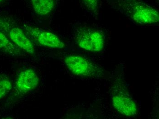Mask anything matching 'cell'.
Instances as JSON below:
<instances>
[{
    "label": "cell",
    "mask_w": 159,
    "mask_h": 119,
    "mask_svg": "<svg viewBox=\"0 0 159 119\" xmlns=\"http://www.w3.org/2000/svg\"><path fill=\"white\" fill-rule=\"evenodd\" d=\"M12 84L6 75L0 74V99L6 96L11 91Z\"/></svg>",
    "instance_id": "cell-10"
},
{
    "label": "cell",
    "mask_w": 159,
    "mask_h": 119,
    "mask_svg": "<svg viewBox=\"0 0 159 119\" xmlns=\"http://www.w3.org/2000/svg\"><path fill=\"white\" fill-rule=\"evenodd\" d=\"M118 79L113 82L111 88V102L118 113L126 117H132L137 114L138 105L135 100L128 92L123 80Z\"/></svg>",
    "instance_id": "cell-4"
},
{
    "label": "cell",
    "mask_w": 159,
    "mask_h": 119,
    "mask_svg": "<svg viewBox=\"0 0 159 119\" xmlns=\"http://www.w3.org/2000/svg\"><path fill=\"white\" fill-rule=\"evenodd\" d=\"M0 52L13 57H21L26 53L11 42L3 33L0 31Z\"/></svg>",
    "instance_id": "cell-8"
},
{
    "label": "cell",
    "mask_w": 159,
    "mask_h": 119,
    "mask_svg": "<svg viewBox=\"0 0 159 119\" xmlns=\"http://www.w3.org/2000/svg\"><path fill=\"white\" fill-rule=\"evenodd\" d=\"M39 82V77L35 71L32 68L27 69L17 75L15 80V89L20 94H26L36 89Z\"/></svg>",
    "instance_id": "cell-7"
},
{
    "label": "cell",
    "mask_w": 159,
    "mask_h": 119,
    "mask_svg": "<svg viewBox=\"0 0 159 119\" xmlns=\"http://www.w3.org/2000/svg\"><path fill=\"white\" fill-rule=\"evenodd\" d=\"M67 69L75 76L83 78L102 79L109 73L87 58L78 54H68L63 57Z\"/></svg>",
    "instance_id": "cell-2"
},
{
    "label": "cell",
    "mask_w": 159,
    "mask_h": 119,
    "mask_svg": "<svg viewBox=\"0 0 159 119\" xmlns=\"http://www.w3.org/2000/svg\"><path fill=\"white\" fill-rule=\"evenodd\" d=\"M74 40L84 51L99 53L103 51L106 44V34L101 29L84 25L75 26Z\"/></svg>",
    "instance_id": "cell-3"
},
{
    "label": "cell",
    "mask_w": 159,
    "mask_h": 119,
    "mask_svg": "<svg viewBox=\"0 0 159 119\" xmlns=\"http://www.w3.org/2000/svg\"><path fill=\"white\" fill-rule=\"evenodd\" d=\"M106 3L136 24L150 25L159 23L158 11L144 0H106Z\"/></svg>",
    "instance_id": "cell-1"
},
{
    "label": "cell",
    "mask_w": 159,
    "mask_h": 119,
    "mask_svg": "<svg viewBox=\"0 0 159 119\" xmlns=\"http://www.w3.org/2000/svg\"><path fill=\"white\" fill-rule=\"evenodd\" d=\"M0 31L25 53L34 54L35 52L33 42L22 27L11 17L0 16Z\"/></svg>",
    "instance_id": "cell-5"
},
{
    "label": "cell",
    "mask_w": 159,
    "mask_h": 119,
    "mask_svg": "<svg viewBox=\"0 0 159 119\" xmlns=\"http://www.w3.org/2000/svg\"><path fill=\"white\" fill-rule=\"evenodd\" d=\"M21 27L33 43L53 49H62L65 47L63 41L53 33L25 24Z\"/></svg>",
    "instance_id": "cell-6"
},
{
    "label": "cell",
    "mask_w": 159,
    "mask_h": 119,
    "mask_svg": "<svg viewBox=\"0 0 159 119\" xmlns=\"http://www.w3.org/2000/svg\"><path fill=\"white\" fill-rule=\"evenodd\" d=\"M83 4L89 12L98 15L99 10L100 0H82Z\"/></svg>",
    "instance_id": "cell-11"
},
{
    "label": "cell",
    "mask_w": 159,
    "mask_h": 119,
    "mask_svg": "<svg viewBox=\"0 0 159 119\" xmlns=\"http://www.w3.org/2000/svg\"><path fill=\"white\" fill-rule=\"evenodd\" d=\"M34 11L39 16L50 14L55 8L56 0H30Z\"/></svg>",
    "instance_id": "cell-9"
},
{
    "label": "cell",
    "mask_w": 159,
    "mask_h": 119,
    "mask_svg": "<svg viewBox=\"0 0 159 119\" xmlns=\"http://www.w3.org/2000/svg\"><path fill=\"white\" fill-rule=\"evenodd\" d=\"M5 0H0V4L2 3Z\"/></svg>",
    "instance_id": "cell-12"
}]
</instances>
